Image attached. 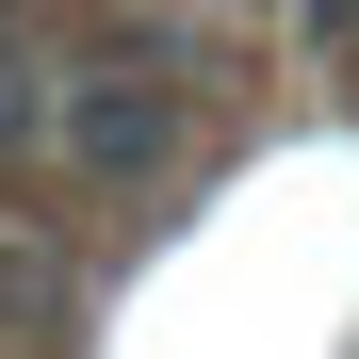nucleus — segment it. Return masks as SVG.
Instances as JSON below:
<instances>
[{"instance_id": "1", "label": "nucleus", "mask_w": 359, "mask_h": 359, "mask_svg": "<svg viewBox=\"0 0 359 359\" xmlns=\"http://www.w3.org/2000/svg\"><path fill=\"white\" fill-rule=\"evenodd\" d=\"M180 131H196V82H163L147 49H114V66H82L66 98H49V147H66V180H98V196L163 180Z\"/></svg>"}, {"instance_id": "2", "label": "nucleus", "mask_w": 359, "mask_h": 359, "mask_svg": "<svg viewBox=\"0 0 359 359\" xmlns=\"http://www.w3.org/2000/svg\"><path fill=\"white\" fill-rule=\"evenodd\" d=\"M294 17H311V49H359V0H294Z\"/></svg>"}]
</instances>
